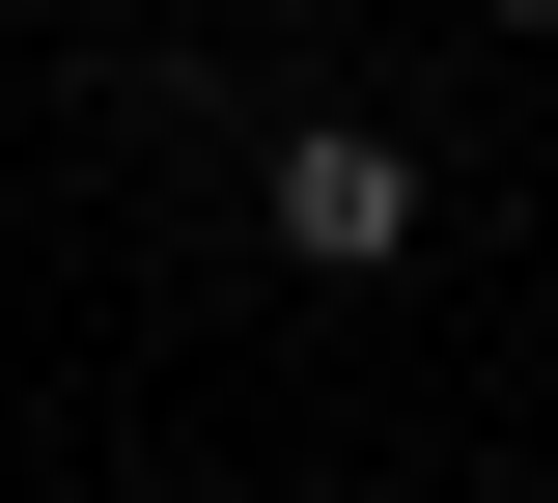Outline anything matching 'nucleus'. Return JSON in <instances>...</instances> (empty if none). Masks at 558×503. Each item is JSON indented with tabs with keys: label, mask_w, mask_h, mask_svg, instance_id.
Masks as SVG:
<instances>
[{
	"label": "nucleus",
	"mask_w": 558,
	"mask_h": 503,
	"mask_svg": "<svg viewBox=\"0 0 558 503\" xmlns=\"http://www.w3.org/2000/svg\"><path fill=\"white\" fill-rule=\"evenodd\" d=\"M279 252H307V280H363V252H418V141H363V112H307V141H279Z\"/></svg>",
	"instance_id": "1"
},
{
	"label": "nucleus",
	"mask_w": 558,
	"mask_h": 503,
	"mask_svg": "<svg viewBox=\"0 0 558 503\" xmlns=\"http://www.w3.org/2000/svg\"><path fill=\"white\" fill-rule=\"evenodd\" d=\"M502 28H558V0H502Z\"/></svg>",
	"instance_id": "2"
}]
</instances>
